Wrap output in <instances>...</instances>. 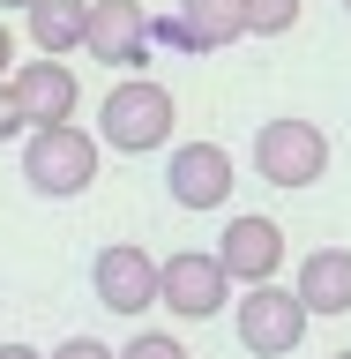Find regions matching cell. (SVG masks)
I'll return each instance as SVG.
<instances>
[{
  "instance_id": "1",
  "label": "cell",
  "mask_w": 351,
  "mask_h": 359,
  "mask_svg": "<svg viewBox=\"0 0 351 359\" xmlns=\"http://www.w3.org/2000/svg\"><path fill=\"white\" fill-rule=\"evenodd\" d=\"M179 128V105H172V90L150 83V75H128V83H112L105 90V112H97V142L120 157H150L165 150Z\"/></svg>"
},
{
  "instance_id": "2",
  "label": "cell",
  "mask_w": 351,
  "mask_h": 359,
  "mask_svg": "<svg viewBox=\"0 0 351 359\" xmlns=\"http://www.w3.org/2000/svg\"><path fill=\"white\" fill-rule=\"evenodd\" d=\"M22 180L38 187L45 202H67L97 180V135L75 128V120H53V128H30L22 142Z\"/></svg>"
},
{
  "instance_id": "3",
  "label": "cell",
  "mask_w": 351,
  "mask_h": 359,
  "mask_svg": "<svg viewBox=\"0 0 351 359\" xmlns=\"http://www.w3.org/2000/svg\"><path fill=\"white\" fill-rule=\"evenodd\" d=\"M254 172H262L269 187H314V180L329 172V135L314 128V120H299V112L262 120V135H254Z\"/></svg>"
},
{
  "instance_id": "4",
  "label": "cell",
  "mask_w": 351,
  "mask_h": 359,
  "mask_svg": "<svg viewBox=\"0 0 351 359\" xmlns=\"http://www.w3.org/2000/svg\"><path fill=\"white\" fill-rule=\"evenodd\" d=\"M307 299L291 285H247V299H240V344L254 359H284V352H299V337H307Z\"/></svg>"
},
{
  "instance_id": "5",
  "label": "cell",
  "mask_w": 351,
  "mask_h": 359,
  "mask_svg": "<svg viewBox=\"0 0 351 359\" xmlns=\"http://www.w3.org/2000/svg\"><path fill=\"white\" fill-rule=\"evenodd\" d=\"M232 187H240V172H232V150H224V142H179V150L165 157V195H172L179 210H195V217L224 210Z\"/></svg>"
},
{
  "instance_id": "6",
  "label": "cell",
  "mask_w": 351,
  "mask_h": 359,
  "mask_svg": "<svg viewBox=\"0 0 351 359\" xmlns=\"http://www.w3.org/2000/svg\"><path fill=\"white\" fill-rule=\"evenodd\" d=\"M224 292H232V277H224V262L202 255V247H179V255L157 262V299H165L179 322H209V314H224Z\"/></svg>"
},
{
  "instance_id": "7",
  "label": "cell",
  "mask_w": 351,
  "mask_h": 359,
  "mask_svg": "<svg viewBox=\"0 0 351 359\" xmlns=\"http://www.w3.org/2000/svg\"><path fill=\"white\" fill-rule=\"evenodd\" d=\"M83 53H90V60H105V67L142 75V67H150V8H142V0H90Z\"/></svg>"
},
{
  "instance_id": "8",
  "label": "cell",
  "mask_w": 351,
  "mask_h": 359,
  "mask_svg": "<svg viewBox=\"0 0 351 359\" xmlns=\"http://www.w3.org/2000/svg\"><path fill=\"white\" fill-rule=\"evenodd\" d=\"M8 97H15V112H22V135L30 128H53V120H75V105H83V83H75V67L67 60H22V67H8Z\"/></svg>"
},
{
  "instance_id": "9",
  "label": "cell",
  "mask_w": 351,
  "mask_h": 359,
  "mask_svg": "<svg viewBox=\"0 0 351 359\" xmlns=\"http://www.w3.org/2000/svg\"><path fill=\"white\" fill-rule=\"evenodd\" d=\"M90 292H97V307L112 314H142L157 307V255L135 240H112L97 262H90Z\"/></svg>"
},
{
  "instance_id": "10",
  "label": "cell",
  "mask_w": 351,
  "mask_h": 359,
  "mask_svg": "<svg viewBox=\"0 0 351 359\" xmlns=\"http://www.w3.org/2000/svg\"><path fill=\"white\" fill-rule=\"evenodd\" d=\"M209 255L224 262L232 285H269V277L284 269V224L254 217V210H247V217H224V240L209 247Z\"/></svg>"
},
{
  "instance_id": "11",
  "label": "cell",
  "mask_w": 351,
  "mask_h": 359,
  "mask_svg": "<svg viewBox=\"0 0 351 359\" xmlns=\"http://www.w3.org/2000/svg\"><path fill=\"white\" fill-rule=\"evenodd\" d=\"M291 292L307 299V314H351V247H314Z\"/></svg>"
},
{
  "instance_id": "12",
  "label": "cell",
  "mask_w": 351,
  "mask_h": 359,
  "mask_svg": "<svg viewBox=\"0 0 351 359\" xmlns=\"http://www.w3.org/2000/svg\"><path fill=\"white\" fill-rule=\"evenodd\" d=\"M22 15H30V45H38L45 60H67V53H83L90 0H30Z\"/></svg>"
},
{
  "instance_id": "13",
  "label": "cell",
  "mask_w": 351,
  "mask_h": 359,
  "mask_svg": "<svg viewBox=\"0 0 351 359\" xmlns=\"http://www.w3.org/2000/svg\"><path fill=\"white\" fill-rule=\"evenodd\" d=\"M179 22H187L195 53H224V45H240V38H247L240 0H179Z\"/></svg>"
},
{
  "instance_id": "14",
  "label": "cell",
  "mask_w": 351,
  "mask_h": 359,
  "mask_svg": "<svg viewBox=\"0 0 351 359\" xmlns=\"http://www.w3.org/2000/svg\"><path fill=\"white\" fill-rule=\"evenodd\" d=\"M240 15H247V38H284L299 22V0H240Z\"/></svg>"
},
{
  "instance_id": "15",
  "label": "cell",
  "mask_w": 351,
  "mask_h": 359,
  "mask_svg": "<svg viewBox=\"0 0 351 359\" xmlns=\"http://www.w3.org/2000/svg\"><path fill=\"white\" fill-rule=\"evenodd\" d=\"M112 359H187V344H179V337H165V330H142V337H128Z\"/></svg>"
},
{
  "instance_id": "16",
  "label": "cell",
  "mask_w": 351,
  "mask_h": 359,
  "mask_svg": "<svg viewBox=\"0 0 351 359\" xmlns=\"http://www.w3.org/2000/svg\"><path fill=\"white\" fill-rule=\"evenodd\" d=\"M150 45H165V53H195V38H187L179 15H150Z\"/></svg>"
},
{
  "instance_id": "17",
  "label": "cell",
  "mask_w": 351,
  "mask_h": 359,
  "mask_svg": "<svg viewBox=\"0 0 351 359\" xmlns=\"http://www.w3.org/2000/svg\"><path fill=\"white\" fill-rule=\"evenodd\" d=\"M45 359H112V344H97V337H67V344H53Z\"/></svg>"
},
{
  "instance_id": "18",
  "label": "cell",
  "mask_w": 351,
  "mask_h": 359,
  "mask_svg": "<svg viewBox=\"0 0 351 359\" xmlns=\"http://www.w3.org/2000/svg\"><path fill=\"white\" fill-rule=\"evenodd\" d=\"M22 135V112H15V97H8V83H0V142H15Z\"/></svg>"
},
{
  "instance_id": "19",
  "label": "cell",
  "mask_w": 351,
  "mask_h": 359,
  "mask_svg": "<svg viewBox=\"0 0 351 359\" xmlns=\"http://www.w3.org/2000/svg\"><path fill=\"white\" fill-rule=\"evenodd\" d=\"M8 67H15V30L0 22V83H8Z\"/></svg>"
},
{
  "instance_id": "20",
  "label": "cell",
  "mask_w": 351,
  "mask_h": 359,
  "mask_svg": "<svg viewBox=\"0 0 351 359\" xmlns=\"http://www.w3.org/2000/svg\"><path fill=\"white\" fill-rule=\"evenodd\" d=\"M0 359H45L38 344H0Z\"/></svg>"
},
{
  "instance_id": "21",
  "label": "cell",
  "mask_w": 351,
  "mask_h": 359,
  "mask_svg": "<svg viewBox=\"0 0 351 359\" xmlns=\"http://www.w3.org/2000/svg\"><path fill=\"white\" fill-rule=\"evenodd\" d=\"M0 8H30V0H0Z\"/></svg>"
},
{
  "instance_id": "22",
  "label": "cell",
  "mask_w": 351,
  "mask_h": 359,
  "mask_svg": "<svg viewBox=\"0 0 351 359\" xmlns=\"http://www.w3.org/2000/svg\"><path fill=\"white\" fill-rule=\"evenodd\" d=\"M336 359H351V344H344V352H336Z\"/></svg>"
},
{
  "instance_id": "23",
  "label": "cell",
  "mask_w": 351,
  "mask_h": 359,
  "mask_svg": "<svg viewBox=\"0 0 351 359\" xmlns=\"http://www.w3.org/2000/svg\"><path fill=\"white\" fill-rule=\"evenodd\" d=\"M344 15H351V0H344Z\"/></svg>"
}]
</instances>
